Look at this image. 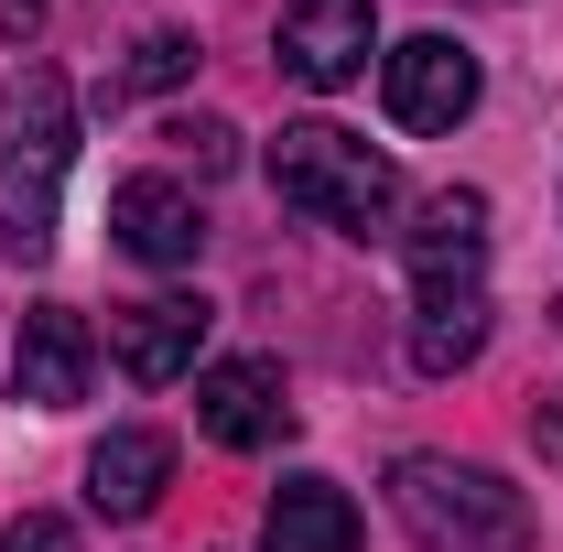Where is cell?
<instances>
[{"instance_id":"cell-1","label":"cell","mask_w":563,"mask_h":552,"mask_svg":"<svg viewBox=\"0 0 563 552\" xmlns=\"http://www.w3.org/2000/svg\"><path fill=\"white\" fill-rule=\"evenodd\" d=\"M76 163V98L55 66H22L0 87V239L11 261H44L55 250V196H66Z\"/></svg>"},{"instance_id":"cell-2","label":"cell","mask_w":563,"mask_h":552,"mask_svg":"<svg viewBox=\"0 0 563 552\" xmlns=\"http://www.w3.org/2000/svg\"><path fill=\"white\" fill-rule=\"evenodd\" d=\"M272 196L314 228H347V239H390V207H401V163L368 152L336 120H292L272 141Z\"/></svg>"},{"instance_id":"cell-3","label":"cell","mask_w":563,"mask_h":552,"mask_svg":"<svg viewBox=\"0 0 563 552\" xmlns=\"http://www.w3.org/2000/svg\"><path fill=\"white\" fill-rule=\"evenodd\" d=\"M390 509L412 520L422 552H531V498L498 477V466L401 455V466H390Z\"/></svg>"},{"instance_id":"cell-4","label":"cell","mask_w":563,"mask_h":552,"mask_svg":"<svg viewBox=\"0 0 563 552\" xmlns=\"http://www.w3.org/2000/svg\"><path fill=\"white\" fill-rule=\"evenodd\" d=\"M379 98H390L401 131H455V120L477 109V55H466L455 33H412V44L379 55Z\"/></svg>"},{"instance_id":"cell-5","label":"cell","mask_w":563,"mask_h":552,"mask_svg":"<svg viewBox=\"0 0 563 552\" xmlns=\"http://www.w3.org/2000/svg\"><path fill=\"white\" fill-rule=\"evenodd\" d=\"M196 433L228 444V455L282 444V433H292V390H282V368H272V357H217V368H196Z\"/></svg>"},{"instance_id":"cell-6","label":"cell","mask_w":563,"mask_h":552,"mask_svg":"<svg viewBox=\"0 0 563 552\" xmlns=\"http://www.w3.org/2000/svg\"><path fill=\"white\" fill-rule=\"evenodd\" d=\"M379 55V22H368V0H292L282 11V76H303L314 98H336L357 87Z\"/></svg>"},{"instance_id":"cell-7","label":"cell","mask_w":563,"mask_h":552,"mask_svg":"<svg viewBox=\"0 0 563 552\" xmlns=\"http://www.w3.org/2000/svg\"><path fill=\"white\" fill-rule=\"evenodd\" d=\"M87 368H98L87 314L33 303V314H22V346H11V401H22V412H76V401H87Z\"/></svg>"},{"instance_id":"cell-8","label":"cell","mask_w":563,"mask_h":552,"mask_svg":"<svg viewBox=\"0 0 563 552\" xmlns=\"http://www.w3.org/2000/svg\"><path fill=\"white\" fill-rule=\"evenodd\" d=\"M109 228H120V250L152 261V272H185V261L207 250V207H196L174 174H131V185L109 196Z\"/></svg>"},{"instance_id":"cell-9","label":"cell","mask_w":563,"mask_h":552,"mask_svg":"<svg viewBox=\"0 0 563 552\" xmlns=\"http://www.w3.org/2000/svg\"><path fill=\"white\" fill-rule=\"evenodd\" d=\"M207 303H196V292H163V303H131V314H120V368H131L141 390H163V379H196V346H207Z\"/></svg>"},{"instance_id":"cell-10","label":"cell","mask_w":563,"mask_h":552,"mask_svg":"<svg viewBox=\"0 0 563 552\" xmlns=\"http://www.w3.org/2000/svg\"><path fill=\"white\" fill-rule=\"evenodd\" d=\"M163 487H174V444L141 433V422H131V433H109V444L87 455V509H98V520H152Z\"/></svg>"},{"instance_id":"cell-11","label":"cell","mask_w":563,"mask_h":552,"mask_svg":"<svg viewBox=\"0 0 563 552\" xmlns=\"http://www.w3.org/2000/svg\"><path fill=\"white\" fill-rule=\"evenodd\" d=\"M261 552H357V498L336 477H282L261 509Z\"/></svg>"},{"instance_id":"cell-12","label":"cell","mask_w":563,"mask_h":552,"mask_svg":"<svg viewBox=\"0 0 563 552\" xmlns=\"http://www.w3.org/2000/svg\"><path fill=\"white\" fill-rule=\"evenodd\" d=\"M477 261H488V196L444 185L412 228V272H422V292H444V281H477Z\"/></svg>"},{"instance_id":"cell-13","label":"cell","mask_w":563,"mask_h":552,"mask_svg":"<svg viewBox=\"0 0 563 552\" xmlns=\"http://www.w3.org/2000/svg\"><path fill=\"white\" fill-rule=\"evenodd\" d=\"M477 346H488V292H477V281L422 292V314H412V368H422V379H455Z\"/></svg>"},{"instance_id":"cell-14","label":"cell","mask_w":563,"mask_h":552,"mask_svg":"<svg viewBox=\"0 0 563 552\" xmlns=\"http://www.w3.org/2000/svg\"><path fill=\"white\" fill-rule=\"evenodd\" d=\"M185 76H196V33H141L131 66H120V87H131V98H152V87H185Z\"/></svg>"},{"instance_id":"cell-15","label":"cell","mask_w":563,"mask_h":552,"mask_svg":"<svg viewBox=\"0 0 563 552\" xmlns=\"http://www.w3.org/2000/svg\"><path fill=\"white\" fill-rule=\"evenodd\" d=\"M163 141H174L196 174H228V163H239V131H228V120H174Z\"/></svg>"},{"instance_id":"cell-16","label":"cell","mask_w":563,"mask_h":552,"mask_svg":"<svg viewBox=\"0 0 563 552\" xmlns=\"http://www.w3.org/2000/svg\"><path fill=\"white\" fill-rule=\"evenodd\" d=\"M0 552H76V520H55V509H22V520L0 531Z\"/></svg>"},{"instance_id":"cell-17","label":"cell","mask_w":563,"mask_h":552,"mask_svg":"<svg viewBox=\"0 0 563 552\" xmlns=\"http://www.w3.org/2000/svg\"><path fill=\"white\" fill-rule=\"evenodd\" d=\"M531 444H542V455H563V390L542 401V412H531Z\"/></svg>"},{"instance_id":"cell-18","label":"cell","mask_w":563,"mask_h":552,"mask_svg":"<svg viewBox=\"0 0 563 552\" xmlns=\"http://www.w3.org/2000/svg\"><path fill=\"white\" fill-rule=\"evenodd\" d=\"M44 22V0H0V33H33Z\"/></svg>"}]
</instances>
